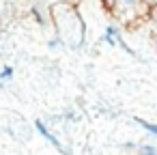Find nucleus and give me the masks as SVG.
Returning a JSON list of instances; mask_svg holds the SVG:
<instances>
[{
    "label": "nucleus",
    "instance_id": "1",
    "mask_svg": "<svg viewBox=\"0 0 157 155\" xmlns=\"http://www.w3.org/2000/svg\"><path fill=\"white\" fill-rule=\"evenodd\" d=\"M35 129H37V131H39V134H41V136H43V138H45V140H48L52 146H56V149H63L60 140H58V138H56V136H54V134H52L48 127H45V123H43V121H35Z\"/></svg>",
    "mask_w": 157,
    "mask_h": 155
},
{
    "label": "nucleus",
    "instance_id": "2",
    "mask_svg": "<svg viewBox=\"0 0 157 155\" xmlns=\"http://www.w3.org/2000/svg\"><path fill=\"white\" fill-rule=\"evenodd\" d=\"M103 41L116 48V43H118V28H114V26H108V28H105V35H103Z\"/></svg>",
    "mask_w": 157,
    "mask_h": 155
},
{
    "label": "nucleus",
    "instance_id": "3",
    "mask_svg": "<svg viewBox=\"0 0 157 155\" xmlns=\"http://www.w3.org/2000/svg\"><path fill=\"white\" fill-rule=\"evenodd\" d=\"M136 121H138V125H140V127H144L148 134L157 136V123H148V121H144V118H136Z\"/></svg>",
    "mask_w": 157,
    "mask_h": 155
},
{
    "label": "nucleus",
    "instance_id": "4",
    "mask_svg": "<svg viewBox=\"0 0 157 155\" xmlns=\"http://www.w3.org/2000/svg\"><path fill=\"white\" fill-rule=\"evenodd\" d=\"M30 13L35 15V20H37L39 24H45V17H43V13L39 11V7H35V5H33V7H30Z\"/></svg>",
    "mask_w": 157,
    "mask_h": 155
},
{
    "label": "nucleus",
    "instance_id": "5",
    "mask_svg": "<svg viewBox=\"0 0 157 155\" xmlns=\"http://www.w3.org/2000/svg\"><path fill=\"white\" fill-rule=\"evenodd\" d=\"M0 78H2L5 82H7V80H11V78H13V67H9V65H7V67H2V71H0Z\"/></svg>",
    "mask_w": 157,
    "mask_h": 155
},
{
    "label": "nucleus",
    "instance_id": "6",
    "mask_svg": "<svg viewBox=\"0 0 157 155\" xmlns=\"http://www.w3.org/2000/svg\"><path fill=\"white\" fill-rule=\"evenodd\" d=\"M140 153H148V155H155V153H157V146H153V144H142V146H140Z\"/></svg>",
    "mask_w": 157,
    "mask_h": 155
},
{
    "label": "nucleus",
    "instance_id": "7",
    "mask_svg": "<svg viewBox=\"0 0 157 155\" xmlns=\"http://www.w3.org/2000/svg\"><path fill=\"white\" fill-rule=\"evenodd\" d=\"M121 5L127 7V9H136V7L140 5V0H121Z\"/></svg>",
    "mask_w": 157,
    "mask_h": 155
},
{
    "label": "nucleus",
    "instance_id": "8",
    "mask_svg": "<svg viewBox=\"0 0 157 155\" xmlns=\"http://www.w3.org/2000/svg\"><path fill=\"white\" fill-rule=\"evenodd\" d=\"M56 45H58V39H52V41H50V43H48V48H50V50H54V48H56Z\"/></svg>",
    "mask_w": 157,
    "mask_h": 155
},
{
    "label": "nucleus",
    "instance_id": "9",
    "mask_svg": "<svg viewBox=\"0 0 157 155\" xmlns=\"http://www.w3.org/2000/svg\"><path fill=\"white\" fill-rule=\"evenodd\" d=\"M0 88H5V80L2 78H0Z\"/></svg>",
    "mask_w": 157,
    "mask_h": 155
},
{
    "label": "nucleus",
    "instance_id": "10",
    "mask_svg": "<svg viewBox=\"0 0 157 155\" xmlns=\"http://www.w3.org/2000/svg\"><path fill=\"white\" fill-rule=\"evenodd\" d=\"M155 5H157V0H155Z\"/></svg>",
    "mask_w": 157,
    "mask_h": 155
}]
</instances>
